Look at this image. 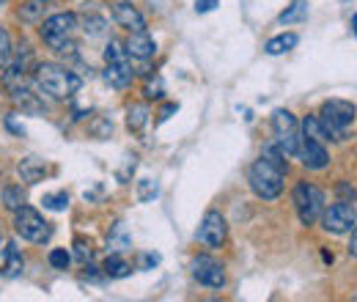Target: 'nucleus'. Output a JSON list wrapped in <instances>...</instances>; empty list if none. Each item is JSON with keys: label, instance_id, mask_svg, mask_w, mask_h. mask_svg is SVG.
<instances>
[{"label": "nucleus", "instance_id": "1", "mask_svg": "<svg viewBox=\"0 0 357 302\" xmlns=\"http://www.w3.org/2000/svg\"><path fill=\"white\" fill-rule=\"evenodd\" d=\"M286 171H289V163H286V154L278 149V143L272 140L264 154L250 165L248 171V184L250 190L261 198V201H275L280 192H283V181H286Z\"/></svg>", "mask_w": 357, "mask_h": 302}, {"label": "nucleus", "instance_id": "2", "mask_svg": "<svg viewBox=\"0 0 357 302\" xmlns=\"http://www.w3.org/2000/svg\"><path fill=\"white\" fill-rule=\"evenodd\" d=\"M33 86L39 91V96H50V99H69L72 93H77L83 86V77L77 72H72L69 66L61 63H36L33 69Z\"/></svg>", "mask_w": 357, "mask_h": 302}, {"label": "nucleus", "instance_id": "3", "mask_svg": "<svg viewBox=\"0 0 357 302\" xmlns=\"http://www.w3.org/2000/svg\"><path fill=\"white\" fill-rule=\"evenodd\" d=\"M77 28H80V17L75 11H61L42 22V39L52 52L77 58V42H75Z\"/></svg>", "mask_w": 357, "mask_h": 302}, {"label": "nucleus", "instance_id": "4", "mask_svg": "<svg viewBox=\"0 0 357 302\" xmlns=\"http://www.w3.org/2000/svg\"><path fill=\"white\" fill-rule=\"evenodd\" d=\"M357 119V107L347 99H327L319 110V121L327 132L330 140H347V132L355 124Z\"/></svg>", "mask_w": 357, "mask_h": 302}, {"label": "nucleus", "instance_id": "5", "mask_svg": "<svg viewBox=\"0 0 357 302\" xmlns=\"http://www.w3.org/2000/svg\"><path fill=\"white\" fill-rule=\"evenodd\" d=\"M272 132H275V143L286 157H297L300 154V143H303V130L300 121L291 110H275L272 113Z\"/></svg>", "mask_w": 357, "mask_h": 302}, {"label": "nucleus", "instance_id": "6", "mask_svg": "<svg viewBox=\"0 0 357 302\" xmlns=\"http://www.w3.org/2000/svg\"><path fill=\"white\" fill-rule=\"evenodd\" d=\"M291 201H294V209H297L303 225H313L321 217L324 192L316 184H311V181H297L294 184V192H291Z\"/></svg>", "mask_w": 357, "mask_h": 302}, {"label": "nucleus", "instance_id": "7", "mask_svg": "<svg viewBox=\"0 0 357 302\" xmlns=\"http://www.w3.org/2000/svg\"><path fill=\"white\" fill-rule=\"evenodd\" d=\"M14 231H17L22 239L33 242V245H45L47 239L52 236V225H50L33 206H25V204L14 212Z\"/></svg>", "mask_w": 357, "mask_h": 302}, {"label": "nucleus", "instance_id": "8", "mask_svg": "<svg viewBox=\"0 0 357 302\" xmlns=\"http://www.w3.org/2000/svg\"><path fill=\"white\" fill-rule=\"evenodd\" d=\"M319 220H321L324 231H330V234H349L357 225V209L352 201H338V204L324 206Z\"/></svg>", "mask_w": 357, "mask_h": 302}, {"label": "nucleus", "instance_id": "9", "mask_svg": "<svg viewBox=\"0 0 357 302\" xmlns=\"http://www.w3.org/2000/svg\"><path fill=\"white\" fill-rule=\"evenodd\" d=\"M190 269H192V278L206 289H223L225 286V266L212 256H195Z\"/></svg>", "mask_w": 357, "mask_h": 302}, {"label": "nucleus", "instance_id": "10", "mask_svg": "<svg viewBox=\"0 0 357 302\" xmlns=\"http://www.w3.org/2000/svg\"><path fill=\"white\" fill-rule=\"evenodd\" d=\"M225 234H228V225H225V217L220 212H206L201 225H198V242L206 245V248H220L225 242Z\"/></svg>", "mask_w": 357, "mask_h": 302}, {"label": "nucleus", "instance_id": "11", "mask_svg": "<svg viewBox=\"0 0 357 302\" xmlns=\"http://www.w3.org/2000/svg\"><path fill=\"white\" fill-rule=\"evenodd\" d=\"M300 160H303V165L308 168V171H324L327 165H330V151H327V146L321 143V140H316V137H308V135H303V143H300V154H297Z\"/></svg>", "mask_w": 357, "mask_h": 302}, {"label": "nucleus", "instance_id": "12", "mask_svg": "<svg viewBox=\"0 0 357 302\" xmlns=\"http://www.w3.org/2000/svg\"><path fill=\"white\" fill-rule=\"evenodd\" d=\"M102 77H105V83H107V86L116 88V91H124V88H130V86H132V80H135V72H132V63H130V58L107 63V66H105V72H102Z\"/></svg>", "mask_w": 357, "mask_h": 302}, {"label": "nucleus", "instance_id": "13", "mask_svg": "<svg viewBox=\"0 0 357 302\" xmlns=\"http://www.w3.org/2000/svg\"><path fill=\"white\" fill-rule=\"evenodd\" d=\"M113 20H116V25L127 28L130 33H135V31H146V17L137 11L135 3H127V0H121V3L113 6Z\"/></svg>", "mask_w": 357, "mask_h": 302}, {"label": "nucleus", "instance_id": "14", "mask_svg": "<svg viewBox=\"0 0 357 302\" xmlns=\"http://www.w3.org/2000/svg\"><path fill=\"white\" fill-rule=\"evenodd\" d=\"M124 47H127V55L135 58V61H149L157 52V42L151 39L149 31H135V33H130V39H127Z\"/></svg>", "mask_w": 357, "mask_h": 302}, {"label": "nucleus", "instance_id": "15", "mask_svg": "<svg viewBox=\"0 0 357 302\" xmlns=\"http://www.w3.org/2000/svg\"><path fill=\"white\" fill-rule=\"evenodd\" d=\"M52 0H25L22 8H20V20L28 22V25H39L45 22V14L50 11Z\"/></svg>", "mask_w": 357, "mask_h": 302}, {"label": "nucleus", "instance_id": "16", "mask_svg": "<svg viewBox=\"0 0 357 302\" xmlns=\"http://www.w3.org/2000/svg\"><path fill=\"white\" fill-rule=\"evenodd\" d=\"M11 99H14V105H17V107H22L25 113H42V110H45V105H42L39 93H31L28 88L14 91V93H11Z\"/></svg>", "mask_w": 357, "mask_h": 302}, {"label": "nucleus", "instance_id": "17", "mask_svg": "<svg viewBox=\"0 0 357 302\" xmlns=\"http://www.w3.org/2000/svg\"><path fill=\"white\" fill-rule=\"evenodd\" d=\"M297 44H300V36H297V33H280V36L269 39V42L264 44V50H267V55H283V52L294 50Z\"/></svg>", "mask_w": 357, "mask_h": 302}, {"label": "nucleus", "instance_id": "18", "mask_svg": "<svg viewBox=\"0 0 357 302\" xmlns=\"http://www.w3.org/2000/svg\"><path fill=\"white\" fill-rule=\"evenodd\" d=\"M45 163L39 160V157H28V160H22L20 163V176H22V181H28V184H36L42 176H45Z\"/></svg>", "mask_w": 357, "mask_h": 302}, {"label": "nucleus", "instance_id": "19", "mask_svg": "<svg viewBox=\"0 0 357 302\" xmlns=\"http://www.w3.org/2000/svg\"><path fill=\"white\" fill-rule=\"evenodd\" d=\"M146 124H149V105H143V102L130 105V110H127V127L132 132H140Z\"/></svg>", "mask_w": 357, "mask_h": 302}, {"label": "nucleus", "instance_id": "20", "mask_svg": "<svg viewBox=\"0 0 357 302\" xmlns=\"http://www.w3.org/2000/svg\"><path fill=\"white\" fill-rule=\"evenodd\" d=\"M305 17H308V3H305V0H294V3L278 17V22H280V25H289V22H303Z\"/></svg>", "mask_w": 357, "mask_h": 302}, {"label": "nucleus", "instance_id": "21", "mask_svg": "<svg viewBox=\"0 0 357 302\" xmlns=\"http://www.w3.org/2000/svg\"><path fill=\"white\" fill-rule=\"evenodd\" d=\"M102 269H105V275H107V278H127V275L132 272V266L121 259L119 253L107 256V261H105V266H102Z\"/></svg>", "mask_w": 357, "mask_h": 302}, {"label": "nucleus", "instance_id": "22", "mask_svg": "<svg viewBox=\"0 0 357 302\" xmlns=\"http://www.w3.org/2000/svg\"><path fill=\"white\" fill-rule=\"evenodd\" d=\"M22 272V256L14 242L6 245V278H17Z\"/></svg>", "mask_w": 357, "mask_h": 302}, {"label": "nucleus", "instance_id": "23", "mask_svg": "<svg viewBox=\"0 0 357 302\" xmlns=\"http://www.w3.org/2000/svg\"><path fill=\"white\" fill-rule=\"evenodd\" d=\"M300 130L303 135H308V137H316V140H321V143H327L330 137H327V132L321 127V121H319V116H305L303 119V124H300Z\"/></svg>", "mask_w": 357, "mask_h": 302}, {"label": "nucleus", "instance_id": "24", "mask_svg": "<svg viewBox=\"0 0 357 302\" xmlns=\"http://www.w3.org/2000/svg\"><path fill=\"white\" fill-rule=\"evenodd\" d=\"M3 204H6V209L17 212V209L25 204V192H22V187H6V190H3Z\"/></svg>", "mask_w": 357, "mask_h": 302}, {"label": "nucleus", "instance_id": "25", "mask_svg": "<svg viewBox=\"0 0 357 302\" xmlns=\"http://www.w3.org/2000/svg\"><path fill=\"white\" fill-rule=\"evenodd\" d=\"M42 204H45V209H50V212H63L66 206H69V192H50V195H45L42 198Z\"/></svg>", "mask_w": 357, "mask_h": 302}, {"label": "nucleus", "instance_id": "26", "mask_svg": "<svg viewBox=\"0 0 357 302\" xmlns=\"http://www.w3.org/2000/svg\"><path fill=\"white\" fill-rule=\"evenodd\" d=\"M11 55H14V47H11V36H8V31H6L3 25H0V69H6V66H8Z\"/></svg>", "mask_w": 357, "mask_h": 302}, {"label": "nucleus", "instance_id": "27", "mask_svg": "<svg viewBox=\"0 0 357 302\" xmlns=\"http://www.w3.org/2000/svg\"><path fill=\"white\" fill-rule=\"evenodd\" d=\"M107 245H110V250H124V248H130V236H127V228H124L121 222L116 225V234L107 236Z\"/></svg>", "mask_w": 357, "mask_h": 302}, {"label": "nucleus", "instance_id": "28", "mask_svg": "<svg viewBox=\"0 0 357 302\" xmlns=\"http://www.w3.org/2000/svg\"><path fill=\"white\" fill-rule=\"evenodd\" d=\"M157 192H160L157 181H151V179H140V181H137V195H140V201H151V198H157Z\"/></svg>", "mask_w": 357, "mask_h": 302}, {"label": "nucleus", "instance_id": "29", "mask_svg": "<svg viewBox=\"0 0 357 302\" xmlns=\"http://www.w3.org/2000/svg\"><path fill=\"white\" fill-rule=\"evenodd\" d=\"M50 264H52L55 269H66V266L72 264V256H69L63 248H55V250H50Z\"/></svg>", "mask_w": 357, "mask_h": 302}, {"label": "nucleus", "instance_id": "30", "mask_svg": "<svg viewBox=\"0 0 357 302\" xmlns=\"http://www.w3.org/2000/svg\"><path fill=\"white\" fill-rule=\"evenodd\" d=\"M83 22H86V33H91V36H105L107 22H105L102 17H86Z\"/></svg>", "mask_w": 357, "mask_h": 302}, {"label": "nucleus", "instance_id": "31", "mask_svg": "<svg viewBox=\"0 0 357 302\" xmlns=\"http://www.w3.org/2000/svg\"><path fill=\"white\" fill-rule=\"evenodd\" d=\"M146 96L149 99H160L162 96V80L160 77H149L146 80Z\"/></svg>", "mask_w": 357, "mask_h": 302}, {"label": "nucleus", "instance_id": "32", "mask_svg": "<svg viewBox=\"0 0 357 302\" xmlns=\"http://www.w3.org/2000/svg\"><path fill=\"white\" fill-rule=\"evenodd\" d=\"M335 192L341 195V201H355L357 198V190L352 187V184H347V181H341V184L335 187Z\"/></svg>", "mask_w": 357, "mask_h": 302}, {"label": "nucleus", "instance_id": "33", "mask_svg": "<svg viewBox=\"0 0 357 302\" xmlns=\"http://www.w3.org/2000/svg\"><path fill=\"white\" fill-rule=\"evenodd\" d=\"M91 132H93L96 137H107V135L113 132V124H110L107 119H99V124H96V127H91Z\"/></svg>", "mask_w": 357, "mask_h": 302}, {"label": "nucleus", "instance_id": "34", "mask_svg": "<svg viewBox=\"0 0 357 302\" xmlns=\"http://www.w3.org/2000/svg\"><path fill=\"white\" fill-rule=\"evenodd\" d=\"M75 248H77V250H75V253H77V259L83 261V264H89L91 261V245H86L83 239H77V242H75Z\"/></svg>", "mask_w": 357, "mask_h": 302}, {"label": "nucleus", "instance_id": "35", "mask_svg": "<svg viewBox=\"0 0 357 302\" xmlns=\"http://www.w3.org/2000/svg\"><path fill=\"white\" fill-rule=\"evenodd\" d=\"M215 6H220V0H195V11H198V14H206V11H212Z\"/></svg>", "mask_w": 357, "mask_h": 302}, {"label": "nucleus", "instance_id": "36", "mask_svg": "<svg viewBox=\"0 0 357 302\" xmlns=\"http://www.w3.org/2000/svg\"><path fill=\"white\" fill-rule=\"evenodd\" d=\"M157 264H160V256H157V253H146V256H143V266H157Z\"/></svg>", "mask_w": 357, "mask_h": 302}, {"label": "nucleus", "instance_id": "37", "mask_svg": "<svg viewBox=\"0 0 357 302\" xmlns=\"http://www.w3.org/2000/svg\"><path fill=\"white\" fill-rule=\"evenodd\" d=\"M349 256L357 259V225L352 228V242H349Z\"/></svg>", "mask_w": 357, "mask_h": 302}, {"label": "nucleus", "instance_id": "38", "mask_svg": "<svg viewBox=\"0 0 357 302\" xmlns=\"http://www.w3.org/2000/svg\"><path fill=\"white\" fill-rule=\"evenodd\" d=\"M352 31H355V36H357V14H352Z\"/></svg>", "mask_w": 357, "mask_h": 302}, {"label": "nucleus", "instance_id": "39", "mask_svg": "<svg viewBox=\"0 0 357 302\" xmlns=\"http://www.w3.org/2000/svg\"><path fill=\"white\" fill-rule=\"evenodd\" d=\"M3 6H6V0H0V8H3Z\"/></svg>", "mask_w": 357, "mask_h": 302}]
</instances>
